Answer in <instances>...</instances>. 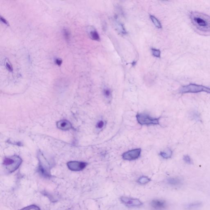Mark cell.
<instances>
[{
  "label": "cell",
  "instance_id": "obj_8",
  "mask_svg": "<svg viewBox=\"0 0 210 210\" xmlns=\"http://www.w3.org/2000/svg\"><path fill=\"white\" fill-rule=\"evenodd\" d=\"M87 163L78 161H70L67 163V166L70 170L73 171H80L84 169L86 166Z\"/></svg>",
  "mask_w": 210,
  "mask_h": 210
},
{
  "label": "cell",
  "instance_id": "obj_25",
  "mask_svg": "<svg viewBox=\"0 0 210 210\" xmlns=\"http://www.w3.org/2000/svg\"><path fill=\"white\" fill-rule=\"evenodd\" d=\"M1 20L3 23H4V24H5V25H7V26H9V23H8V22H7V21L3 17H1Z\"/></svg>",
  "mask_w": 210,
  "mask_h": 210
},
{
  "label": "cell",
  "instance_id": "obj_23",
  "mask_svg": "<svg viewBox=\"0 0 210 210\" xmlns=\"http://www.w3.org/2000/svg\"><path fill=\"white\" fill-rule=\"evenodd\" d=\"M6 67L8 71H10V72H12L13 71V67L11 66L10 64L8 63V62H7L6 63Z\"/></svg>",
  "mask_w": 210,
  "mask_h": 210
},
{
  "label": "cell",
  "instance_id": "obj_26",
  "mask_svg": "<svg viewBox=\"0 0 210 210\" xmlns=\"http://www.w3.org/2000/svg\"><path fill=\"white\" fill-rule=\"evenodd\" d=\"M62 61L61 59H56V63L58 66H60L62 64Z\"/></svg>",
  "mask_w": 210,
  "mask_h": 210
},
{
  "label": "cell",
  "instance_id": "obj_21",
  "mask_svg": "<svg viewBox=\"0 0 210 210\" xmlns=\"http://www.w3.org/2000/svg\"><path fill=\"white\" fill-rule=\"evenodd\" d=\"M192 117L193 119H194L196 121H200V116L199 114L196 112H194L192 113Z\"/></svg>",
  "mask_w": 210,
  "mask_h": 210
},
{
  "label": "cell",
  "instance_id": "obj_5",
  "mask_svg": "<svg viewBox=\"0 0 210 210\" xmlns=\"http://www.w3.org/2000/svg\"><path fill=\"white\" fill-rule=\"evenodd\" d=\"M38 157L39 161V170L41 174L46 177L50 176L49 166L45 158L41 153H39Z\"/></svg>",
  "mask_w": 210,
  "mask_h": 210
},
{
  "label": "cell",
  "instance_id": "obj_3",
  "mask_svg": "<svg viewBox=\"0 0 210 210\" xmlns=\"http://www.w3.org/2000/svg\"><path fill=\"white\" fill-rule=\"evenodd\" d=\"M201 92L210 94V88L203 85L190 84L183 86L180 90V92L182 94L197 93Z\"/></svg>",
  "mask_w": 210,
  "mask_h": 210
},
{
  "label": "cell",
  "instance_id": "obj_9",
  "mask_svg": "<svg viewBox=\"0 0 210 210\" xmlns=\"http://www.w3.org/2000/svg\"><path fill=\"white\" fill-rule=\"evenodd\" d=\"M150 206L154 210H163L167 207V203L165 201L156 199L152 201Z\"/></svg>",
  "mask_w": 210,
  "mask_h": 210
},
{
  "label": "cell",
  "instance_id": "obj_10",
  "mask_svg": "<svg viewBox=\"0 0 210 210\" xmlns=\"http://www.w3.org/2000/svg\"><path fill=\"white\" fill-rule=\"evenodd\" d=\"M167 183L171 187H179L183 184L182 181L178 177H169L167 179Z\"/></svg>",
  "mask_w": 210,
  "mask_h": 210
},
{
  "label": "cell",
  "instance_id": "obj_27",
  "mask_svg": "<svg viewBox=\"0 0 210 210\" xmlns=\"http://www.w3.org/2000/svg\"><path fill=\"white\" fill-rule=\"evenodd\" d=\"M136 64V62H133V63H132V65H133V66H134L135 64Z\"/></svg>",
  "mask_w": 210,
  "mask_h": 210
},
{
  "label": "cell",
  "instance_id": "obj_1",
  "mask_svg": "<svg viewBox=\"0 0 210 210\" xmlns=\"http://www.w3.org/2000/svg\"><path fill=\"white\" fill-rule=\"evenodd\" d=\"M192 24L197 29L205 33H210V16L204 13L193 12L190 14Z\"/></svg>",
  "mask_w": 210,
  "mask_h": 210
},
{
  "label": "cell",
  "instance_id": "obj_16",
  "mask_svg": "<svg viewBox=\"0 0 210 210\" xmlns=\"http://www.w3.org/2000/svg\"><path fill=\"white\" fill-rule=\"evenodd\" d=\"M150 181V179L145 176L140 177L138 180L139 183L141 184H145L148 183Z\"/></svg>",
  "mask_w": 210,
  "mask_h": 210
},
{
  "label": "cell",
  "instance_id": "obj_6",
  "mask_svg": "<svg viewBox=\"0 0 210 210\" xmlns=\"http://www.w3.org/2000/svg\"><path fill=\"white\" fill-rule=\"evenodd\" d=\"M141 149H134L127 151L122 154L123 159L127 161H133L139 158L141 154Z\"/></svg>",
  "mask_w": 210,
  "mask_h": 210
},
{
  "label": "cell",
  "instance_id": "obj_2",
  "mask_svg": "<svg viewBox=\"0 0 210 210\" xmlns=\"http://www.w3.org/2000/svg\"><path fill=\"white\" fill-rule=\"evenodd\" d=\"M21 163V158L19 156H15L5 158L3 164L7 171L9 173H12L18 168Z\"/></svg>",
  "mask_w": 210,
  "mask_h": 210
},
{
  "label": "cell",
  "instance_id": "obj_4",
  "mask_svg": "<svg viewBox=\"0 0 210 210\" xmlns=\"http://www.w3.org/2000/svg\"><path fill=\"white\" fill-rule=\"evenodd\" d=\"M137 121L142 125H151L159 124L160 118H153L145 113H138L136 115Z\"/></svg>",
  "mask_w": 210,
  "mask_h": 210
},
{
  "label": "cell",
  "instance_id": "obj_18",
  "mask_svg": "<svg viewBox=\"0 0 210 210\" xmlns=\"http://www.w3.org/2000/svg\"><path fill=\"white\" fill-rule=\"evenodd\" d=\"M183 159L184 162L187 164L191 165V164L193 163L192 159L188 155H185L184 156Z\"/></svg>",
  "mask_w": 210,
  "mask_h": 210
},
{
  "label": "cell",
  "instance_id": "obj_17",
  "mask_svg": "<svg viewBox=\"0 0 210 210\" xmlns=\"http://www.w3.org/2000/svg\"><path fill=\"white\" fill-rule=\"evenodd\" d=\"M90 36L92 39L96 41H99L100 37L98 33L96 31H92L90 32Z\"/></svg>",
  "mask_w": 210,
  "mask_h": 210
},
{
  "label": "cell",
  "instance_id": "obj_14",
  "mask_svg": "<svg viewBox=\"0 0 210 210\" xmlns=\"http://www.w3.org/2000/svg\"><path fill=\"white\" fill-rule=\"evenodd\" d=\"M150 19L152 20V21L153 22L155 26L157 27L158 29H161L162 28V26L160 21L158 20L154 16H150Z\"/></svg>",
  "mask_w": 210,
  "mask_h": 210
},
{
  "label": "cell",
  "instance_id": "obj_15",
  "mask_svg": "<svg viewBox=\"0 0 210 210\" xmlns=\"http://www.w3.org/2000/svg\"><path fill=\"white\" fill-rule=\"evenodd\" d=\"M63 34L66 42H69L70 39V37H71V34H70L69 30L66 29H64L63 30Z\"/></svg>",
  "mask_w": 210,
  "mask_h": 210
},
{
  "label": "cell",
  "instance_id": "obj_22",
  "mask_svg": "<svg viewBox=\"0 0 210 210\" xmlns=\"http://www.w3.org/2000/svg\"><path fill=\"white\" fill-rule=\"evenodd\" d=\"M110 94H111V92H110V90H108V89H105L104 90V94L106 97H109L110 96Z\"/></svg>",
  "mask_w": 210,
  "mask_h": 210
},
{
  "label": "cell",
  "instance_id": "obj_11",
  "mask_svg": "<svg viewBox=\"0 0 210 210\" xmlns=\"http://www.w3.org/2000/svg\"><path fill=\"white\" fill-rule=\"evenodd\" d=\"M57 126L59 129L62 130H69L72 128L71 123L66 120H61L57 123Z\"/></svg>",
  "mask_w": 210,
  "mask_h": 210
},
{
  "label": "cell",
  "instance_id": "obj_20",
  "mask_svg": "<svg viewBox=\"0 0 210 210\" xmlns=\"http://www.w3.org/2000/svg\"><path fill=\"white\" fill-rule=\"evenodd\" d=\"M152 51L153 55L155 57H157V58H159L161 56V51L159 50L155 49H152Z\"/></svg>",
  "mask_w": 210,
  "mask_h": 210
},
{
  "label": "cell",
  "instance_id": "obj_19",
  "mask_svg": "<svg viewBox=\"0 0 210 210\" xmlns=\"http://www.w3.org/2000/svg\"><path fill=\"white\" fill-rule=\"evenodd\" d=\"M20 210H40V209L37 206L33 205L25 207Z\"/></svg>",
  "mask_w": 210,
  "mask_h": 210
},
{
  "label": "cell",
  "instance_id": "obj_24",
  "mask_svg": "<svg viewBox=\"0 0 210 210\" xmlns=\"http://www.w3.org/2000/svg\"><path fill=\"white\" fill-rule=\"evenodd\" d=\"M104 126V122L102 121H100L98 122L97 124V126L99 128H102Z\"/></svg>",
  "mask_w": 210,
  "mask_h": 210
},
{
  "label": "cell",
  "instance_id": "obj_7",
  "mask_svg": "<svg viewBox=\"0 0 210 210\" xmlns=\"http://www.w3.org/2000/svg\"><path fill=\"white\" fill-rule=\"evenodd\" d=\"M120 199L123 203L129 207H139L143 204V203L138 199L122 197Z\"/></svg>",
  "mask_w": 210,
  "mask_h": 210
},
{
  "label": "cell",
  "instance_id": "obj_13",
  "mask_svg": "<svg viewBox=\"0 0 210 210\" xmlns=\"http://www.w3.org/2000/svg\"><path fill=\"white\" fill-rule=\"evenodd\" d=\"M160 155L164 159H168L172 156V152L170 149H168L165 152H161Z\"/></svg>",
  "mask_w": 210,
  "mask_h": 210
},
{
  "label": "cell",
  "instance_id": "obj_12",
  "mask_svg": "<svg viewBox=\"0 0 210 210\" xmlns=\"http://www.w3.org/2000/svg\"><path fill=\"white\" fill-rule=\"evenodd\" d=\"M202 205V203L200 201H195L187 204L185 208L188 210L195 209L201 207Z\"/></svg>",
  "mask_w": 210,
  "mask_h": 210
}]
</instances>
